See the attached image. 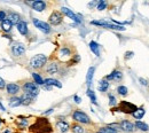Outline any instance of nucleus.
I'll use <instances>...</instances> for the list:
<instances>
[{
	"label": "nucleus",
	"mask_w": 149,
	"mask_h": 133,
	"mask_svg": "<svg viewBox=\"0 0 149 133\" xmlns=\"http://www.w3.org/2000/svg\"><path fill=\"white\" fill-rule=\"evenodd\" d=\"M44 85H48V86H52V87L56 86L58 88L62 87V84L57 79H54V78H46V79H44Z\"/></svg>",
	"instance_id": "412c9836"
},
{
	"label": "nucleus",
	"mask_w": 149,
	"mask_h": 133,
	"mask_svg": "<svg viewBox=\"0 0 149 133\" xmlns=\"http://www.w3.org/2000/svg\"><path fill=\"white\" fill-rule=\"evenodd\" d=\"M61 13H62V15H65V16H68L69 19H71L72 21H74L76 23H81V19H79L78 15H76L71 9H69V8H67V7H62V8H61Z\"/></svg>",
	"instance_id": "f8f14e48"
},
{
	"label": "nucleus",
	"mask_w": 149,
	"mask_h": 133,
	"mask_svg": "<svg viewBox=\"0 0 149 133\" xmlns=\"http://www.w3.org/2000/svg\"><path fill=\"white\" fill-rule=\"evenodd\" d=\"M90 48L96 56H100V46L96 41H94V40L90 41Z\"/></svg>",
	"instance_id": "b1692460"
},
{
	"label": "nucleus",
	"mask_w": 149,
	"mask_h": 133,
	"mask_svg": "<svg viewBox=\"0 0 149 133\" xmlns=\"http://www.w3.org/2000/svg\"><path fill=\"white\" fill-rule=\"evenodd\" d=\"M70 130L72 131V133H84L85 132V129L83 127V125L78 124V123H74L70 126Z\"/></svg>",
	"instance_id": "393cba45"
},
{
	"label": "nucleus",
	"mask_w": 149,
	"mask_h": 133,
	"mask_svg": "<svg viewBox=\"0 0 149 133\" xmlns=\"http://www.w3.org/2000/svg\"><path fill=\"white\" fill-rule=\"evenodd\" d=\"M72 119H74L76 123L80 124V125H91L92 124V120L91 118L88 117V115L85 114L84 111L79 110V109H76L74 113H72Z\"/></svg>",
	"instance_id": "7ed1b4c3"
},
{
	"label": "nucleus",
	"mask_w": 149,
	"mask_h": 133,
	"mask_svg": "<svg viewBox=\"0 0 149 133\" xmlns=\"http://www.w3.org/2000/svg\"><path fill=\"white\" fill-rule=\"evenodd\" d=\"M6 19H7V13L5 10H0V22H2Z\"/></svg>",
	"instance_id": "f704fd0d"
},
{
	"label": "nucleus",
	"mask_w": 149,
	"mask_h": 133,
	"mask_svg": "<svg viewBox=\"0 0 149 133\" xmlns=\"http://www.w3.org/2000/svg\"><path fill=\"white\" fill-rule=\"evenodd\" d=\"M10 55L13 58L17 60V58H21L25 55V46L24 44L19 42V41H14L12 45H10Z\"/></svg>",
	"instance_id": "f03ea898"
},
{
	"label": "nucleus",
	"mask_w": 149,
	"mask_h": 133,
	"mask_svg": "<svg viewBox=\"0 0 149 133\" xmlns=\"http://www.w3.org/2000/svg\"><path fill=\"white\" fill-rule=\"evenodd\" d=\"M0 110H2V111H5L6 109H5V107L2 106V103H1V101H0Z\"/></svg>",
	"instance_id": "37998d69"
},
{
	"label": "nucleus",
	"mask_w": 149,
	"mask_h": 133,
	"mask_svg": "<svg viewBox=\"0 0 149 133\" xmlns=\"http://www.w3.org/2000/svg\"><path fill=\"white\" fill-rule=\"evenodd\" d=\"M136 109H138V108H136L134 104H132V103L127 102V101H122V102L119 103V106H118V110H120V111H123V113H125V114L132 115Z\"/></svg>",
	"instance_id": "6e6552de"
},
{
	"label": "nucleus",
	"mask_w": 149,
	"mask_h": 133,
	"mask_svg": "<svg viewBox=\"0 0 149 133\" xmlns=\"http://www.w3.org/2000/svg\"><path fill=\"white\" fill-rule=\"evenodd\" d=\"M101 133H118L117 132V129H113L111 126H102V127H100V130H99Z\"/></svg>",
	"instance_id": "c85d7f7f"
},
{
	"label": "nucleus",
	"mask_w": 149,
	"mask_h": 133,
	"mask_svg": "<svg viewBox=\"0 0 149 133\" xmlns=\"http://www.w3.org/2000/svg\"><path fill=\"white\" fill-rule=\"evenodd\" d=\"M44 71L47 75H55L60 71V65L56 61H49L48 63H46V65L44 68Z\"/></svg>",
	"instance_id": "0eeeda50"
},
{
	"label": "nucleus",
	"mask_w": 149,
	"mask_h": 133,
	"mask_svg": "<svg viewBox=\"0 0 149 133\" xmlns=\"http://www.w3.org/2000/svg\"><path fill=\"white\" fill-rule=\"evenodd\" d=\"M139 81H140L141 85H143V86H147V85H148V81H147V79H145V78H139Z\"/></svg>",
	"instance_id": "4c0bfd02"
},
{
	"label": "nucleus",
	"mask_w": 149,
	"mask_h": 133,
	"mask_svg": "<svg viewBox=\"0 0 149 133\" xmlns=\"http://www.w3.org/2000/svg\"><path fill=\"white\" fill-rule=\"evenodd\" d=\"M7 19L12 22L13 25H17L19 22L22 21V19H22L21 15H19V13H16V12H8V13H7Z\"/></svg>",
	"instance_id": "4468645a"
},
{
	"label": "nucleus",
	"mask_w": 149,
	"mask_h": 133,
	"mask_svg": "<svg viewBox=\"0 0 149 133\" xmlns=\"http://www.w3.org/2000/svg\"><path fill=\"white\" fill-rule=\"evenodd\" d=\"M16 28H17V30H19V32L22 35V36H28L29 35V28H28V23L25 22V21H21L19 24L16 25Z\"/></svg>",
	"instance_id": "dca6fc26"
},
{
	"label": "nucleus",
	"mask_w": 149,
	"mask_h": 133,
	"mask_svg": "<svg viewBox=\"0 0 149 133\" xmlns=\"http://www.w3.org/2000/svg\"><path fill=\"white\" fill-rule=\"evenodd\" d=\"M1 122H2V120H1V118H0V124H1Z\"/></svg>",
	"instance_id": "c03bdc74"
},
{
	"label": "nucleus",
	"mask_w": 149,
	"mask_h": 133,
	"mask_svg": "<svg viewBox=\"0 0 149 133\" xmlns=\"http://www.w3.org/2000/svg\"><path fill=\"white\" fill-rule=\"evenodd\" d=\"M104 79L106 80H115V81H120L122 79H123V74H122V71H119V70H113L110 75H108V76L104 77Z\"/></svg>",
	"instance_id": "2eb2a0df"
},
{
	"label": "nucleus",
	"mask_w": 149,
	"mask_h": 133,
	"mask_svg": "<svg viewBox=\"0 0 149 133\" xmlns=\"http://www.w3.org/2000/svg\"><path fill=\"white\" fill-rule=\"evenodd\" d=\"M134 126H135L138 130L143 131V132H148L149 131L148 124H146V123H143V122H141V120H136L135 124H134Z\"/></svg>",
	"instance_id": "5701e85b"
},
{
	"label": "nucleus",
	"mask_w": 149,
	"mask_h": 133,
	"mask_svg": "<svg viewBox=\"0 0 149 133\" xmlns=\"http://www.w3.org/2000/svg\"><path fill=\"white\" fill-rule=\"evenodd\" d=\"M21 90H23V93H29L33 96H37L39 94V87L31 80H26L24 84L21 85Z\"/></svg>",
	"instance_id": "20e7f679"
},
{
	"label": "nucleus",
	"mask_w": 149,
	"mask_h": 133,
	"mask_svg": "<svg viewBox=\"0 0 149 133\" xmlns=\"http://www.w3.org/2000/svg\"><path fill=\"white\" fill-rule=\"evenodd\" d=\"M118 126H119V129H120L122 131H124V132H126V133H132L136 130L135 126H134V124H133L132 122H130V120H126V119L122 120V122L118 124Z\"/></svg>",
	"instance_id": "9d476101"
},
{
	"label": "nucleus",
	"mask_w": 149,
	"mask_h": 133,
	"mask_svg": "<svg viewBox=\"0 0 149 133\" xmlns=\"http://www.w3.org/2000/svg\"><path fill=\"white\" fill-rule=\"evenodd\" d=\"M87 96L91 99V101H92V103L93 104H97V102H96V96H95V93H94L93 91L88 87L87 88Z\"/></svg>",
	"instance_id": "7c9ffc66"
},
{
	"label": "nucleus",
	"mask_w": 149,
	"mask_h": 133,
	"mask_svg": "<svg viewBox=\"0 0 149 133\" xmlns=\"http://www.w3.org/2000/svg\"><path fill=\"white\" fill-rule=\"evenodd\" d=\"M6 88V81L1 78V76H0V90L2 91V90H5Z\"/></svg>",
	"instance_id": "c9c22d12"
},
{
	"label": "nucleus",
	"mask_w": 149,
	"mask_h": 133,
	"mask_svg": "<svg viewBox=\"0 0 149 133\" xmlns=\"http://www.w3.org/2000/svg\"><path fill=\"white\" fill-rule=\"evenodd\" d=\"M21 91V86L17 83H8L6 84V93L9 96H15Z\"/></svg>",
	"instance_id": "1a4fd4ad"
},
{
	"label": "nucleus",
	"mask_w": 149,
	"mask_h": 133,
	"mask_svg": "<svg viewBox=\"0 0 149 133\" xmlns=\"http://www.w3.org/2000/svg\"><path fill=\"white\" fill-rule=\"evenodd\" d=\"M63 22V15L61 12L58 10H54L48 19V24L49 25H60Z\"/></svg>",
	"instance_id": "423d86ee"
},
{
	"label": "nucleus",
	"mask_w": 149,
	"mask_h": 133,
	"mask_svg": "<svg viewBox=\"0 0 149 133\" xmlns=\"http://www.w3.org/2000/svg\"><path fill=\"white\" fill-rule=\"evenodd\" d=\"M32 78H33V83L38 86H42L44 85V79L37 72H32Z\"/></svg>",
	"instance_id": "a878e982"
},
{
	"label": "nucleus",
	"mask_w": 149,
	"mask_h": 133,
	"mask_svg": "<svg viewBox=\"0 0 149 133\" xmlns=\"http://www.w3.org/2000/svg\"><path fill=\"white\" fill-rule=\"evenodd\" d=\"M32 22H33L35 26H36L37 29H39L41 32H44V33H46V35H48V33L52 32V28H51V25H49L47 22L40 21V19H32Z\"/></svg>",
	"instance_id": "39448f33"
},
{
	"label": "nucleus",
	"mask_w": 149,
	"mask_h": 133,
	"mask_svg": "<svg viewBox=\"0 0 149 133\" xmlns=\"http://www.w3.org/2000/svg\"><path fill=\"white\" fill-rule=\"evenodd\" d=\"M56 127L60 130L61 133H67L70 130V124L68 122H65V120H57Z\"/></svg>",
	"instance_id": "f3484780"
},
{
	"label": "nucleus",
	"mask_w": 149,
	"mask_h": 133,
	"mask_svg": "<svg viewBox=\"0 0 149 133\" xmlns=\"http://www.w3.org/2000/svg\"><path fill=\"white\" fill-rule=\"evenodd\" d=\"M0 25H1V30H2L3 32H10V31H12L13 24H12V22L8 19H3L2 22H0Z\"/></svg>",
	"instance_id": "aec40b11"
},
{
	"label": "nucleus",
	"mask_w": 149,
	"mask_h": 133,
	"mask_svg": "<svg viewBox=\"0 0 149 133\" xmlns=\"http://www.w3.org/2000/svg\"><path fill=\"white\" fill-rule=\"evenodd\" d=\"M94 71H95V68L94 67H91L87 71V76H86V81H87V85L91 86L92 84V79H93V75H94Z\"/></svg>",
	"instance_id": "cd10ccee"
},
{
	"label": "nucleus",
	"mask_w": 149,
	"mask_h": 133,
	"mask_svg": "<svg viewBox=\"0 0 149 133\" xmlns=\"http://www.w3.org/2000/svg\"><path fill=\"white\" fill-rule=\"evenodd\" d=\"M23 119H24V120H22V119L19 120V124L23 125V126H26V125H28V120H26L25 118H23Z\"/></svg>",
	"instance_id": "ea45409f"
},
{
	"label": "nucleus",
	"mask_w": 149,
	"mask_h": 133,
	"mask_svg": "<svg viewBox=\"0 0 149 133\" xmlns=\"http://www.w3.org/2000/svg\"><path fill=\"white\" fill-rule=\"evenodd\" d=\"M30 6L36 12H44L46 9V7H47V3L45 1H42V0H36V1L30 2Z\"/></svg>",
	"instance_id": "ddd939ff"
},
{
	"label": "nucleus",
	"mask_w": 149,
	"mask_h": 133,
	"mask_svg": "<svg viewBox=\"0 0 149 133\" xmlns=\"http://www.w3.org/2000/svg\"><path fill=\"white\" fill-rule=\"evenodd\" d=\"M133 55H134L133 52H126V53H125V60H130V58L133 57Z\"/></svg>",
	"instance_id": "e433bc0d"
},
{
	"label": "nucleus",
	"mask_w": 149,
	"mask_h": 133,
	"mask_svg": "<svg viewBox=\"0 0 149 133\" xmlns=\"http://www.w3.org/2000/svg\"><path fill=\"white\" fill-rule=\"evenodd\" d=\"M19 97L22 100V104L23 106H29V104H31L33 102L36 96H33L32 94H29V93H23Z\"/></svg>",
	"instance_id": "a211bd4d"
},
{
	"label": "nucleus",
	"mask_w": 149,
	"mask_h": 133,
	"mask_svg": "<svg viewBox=\"0 0 149 133\" xmlns=\"http://www.w3.org/2000/svg\"><path fill=\"white\" fill-rule=\"evenodd\" d=\"M57 54H58V57L61 60H67V58H71V57L74 56L72 49L70 47H68V46H62L58 49V53Z\"/></svg>",
	"instance_id": "9b49d317"
},
{
	"label": "nucleus",
	"mask_w": 149,
	"mask_h": 133,
	"mask_svg": "<svg viewBox=\"0 0 149 133\" xmlns=\"http://www.w3.org/2000/svg\"><path fill=\"white\" fill-rule=\"evenodd\" d=\"M109 86H110L109 81L106 80V79H102V80H100V83H99V85H97V90H99L100 92H107L108 88H109Z\"/></svg>",
	"instance_id": "4be33fe9"
},
{
	"label": "nucleus",
	"mask_w": 149,
	"mask_h": 133,
	"mask_svg": "<svg viewBox=\"0 0 149 133\" xmlns=\"http://www.w3.org/2000/svg\"><path fill=\"white\" fill-rule=\"evenodd\" d=\"M145 114H146V110L141 107V108H138V109L132 114V116H133L135 119H141V118L145 116Z\"/></svg>",
	"instance_id": "bb28decb"
},
{
	"label": "nucleus",
	"mask_w": 149,
	"mask_h": 133,
	"mask_svg": "<svg viewBox=\"0 0 149 133\" xmlns=\"http://www.w3.org/2000/svg\"><path fill=\"white\" fill-rule=\"evenodd\" d=\"M109 104L110 106H116L117 104V100L112 94H109Z\"/></svg>",
	"instance_id": "72a5a7b5"
},
{
	"label": "nucleus",
	"mask_w": 149,
	"mask_h": 133,
	"mask_svg": "<svg viewBox=\"0 0 149 133\" xmlns=\"http://www.w3.org/2000/svg\"><path fill=\"white\" fill-rule=\"evenodd\" d=\"M107 6H108V3H107V1H104V0H100V1L96 3L97 10H104V9L107 8Z\"/></svg>",
	"instance_id": "2f4dec72"
},
{
	"label": "nucleus",
	"mask_w": 149,
	"mask_h": 133,
	"mask_svg": "<svg viewBox=\"0 0 149 133\" xmlns=\"http://www.w3.org/2000/svg\"><path fill=\"white\" fill-rule=\"evenodd\" d=\"M42 86H44L45 90H47V91H52V86H48V85H42Z\"/></svg>",
	"instance_id": "a19ab883"
},
{
	"label": "nucleus",
	"mask_w": 149,
	"mask_h": 133,
	"mask_svg": "<svg viewBox=\"0 0 149 133\" xmlns=\"http://www.w3.org/2000/svg\"><path fill=\"white\" fill-rule=\"evenodd\" d=\"M95 133H101V132H100V131H97V132H95Z\"/></svg>",
	"instance_id": "a18cd8bd"
},
{
	"label": "nucleus",
	"mask_w": 149,
	"mask_h": 133,
	"mask_svg": "<svg viewBox=\"0 0 149 133\" xmlns=\"http://www.w3.org/2000/svg\"><path fill=\"white\" fill-rule=\"evenodd\" d=\"M8 103H9V107L12 108H15V107H19L22 106V100L19 96H9L8 97Z\"/></svg>",
	"instance_id": "6ab92c4d"
},
{
	"label": "nucleus",
	"mask_w": 149,
	"mask_h": 133,
	"mask_svg": "<svg viewBox=\"0 0 149 133\" xmlns=\"http://www.w3.org/2000/svg\"><path fill=\"white\" fill-rule=\"evenodd\" d=\"M91 24L93 25H97V26H106L107 24V21H92Z\"/></svg>",
	"instance_id": "473e14b6"
},
{
	"label": "nucleus",
	"mask_w": 149,
	"mask_h": 133,
	"mask_svg": "<svg viewBox=\"0 0 149 133\" xmlns=\"http://www.w3.org/2000/svg\"><path fill=\"white\" fill-rule=\"evenodd\" d=\"M47 56L44 54H37L35 56L30 58V67L35 70H41L45 68L46 63H47Z\"/></svg>",
	"instance_id": "f257e3e1"
},
{
	"label": "nucleus",
	"mask_w": 149,
	"mask_h": 133,
	"mask_svg": "<svg viewBox=\"0 0 149 133\" xmlns=\"http://www.w3.org/2000/svg\"><path fill=\"white\" fill-rule=\"evenodd\" d=\"M117 93H118L119 95H122V96H126L127 93H129V90H127L126 86H124V85H119V86L117 87Z\"/></svg>",
	"instance_id": "c756f323"
},
{
	"label": "nucleus",
	"mask_w": 149,
	"mask_h": 133,
	"mask_svg": "<svg viewBox=\"0 0 149 133\" xmlns=\"http://www.w3.org/2000/svg\"><path fill=\"white\" fill-rule=\"evenodd\" d=\"M53 110H54V109H48V110H47L46 113H44V115H48V114H51V113H53Z\"/></svg>",
	"instance_id": "79ce46f5"
},
{
	"label": "nucleus",
	"mask_w": 149,
	"mask_h": 133,
	"mask_svg": "<svg viewBox=\"0 0 149 133\" xmlns=\"http://www.w3.org/2000/svg\"><path fill=\"white\" fill-rule=\"evenodd\" d=\"M74 102H76V103H80V102H81V99H80L78 95H74Z\"/></svg>",
	"instance_id": "58836bf2"
}]
</instances>
